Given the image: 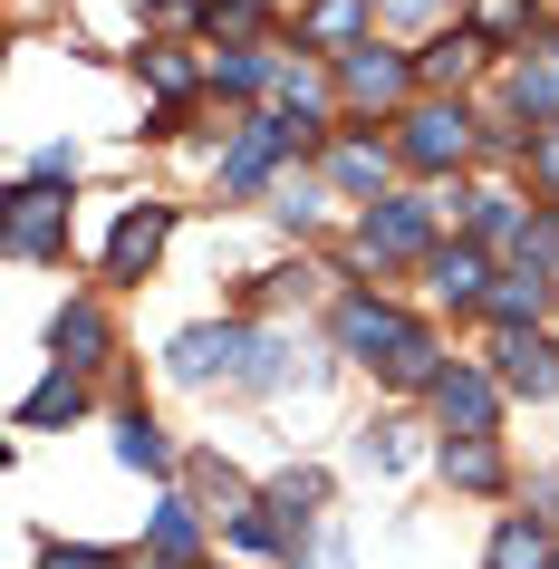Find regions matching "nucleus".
Segmentation results:
<instances>
[{"label":"nucleus","instance_id":"obj_1","mask_svg":"<svg viewBox=\"0 0 559 569\" xmlns=\"http://www.w3.org/2000/svg\"><path fill=\"white\" fill-rule=\"evenodd\" d=\"M338 348H309L299 329H270V319H193V329L164 338V377L193 396H319Z\"/></svg>","mask_w":559,"mask_h":569},{"label":"nucleus","instance_id":"obj_2","mask_svg":"<svg viewBox=\"0 0 559 569\" xmlns=\"http://www.w3.org/2000/svg\"><path fill=\"white\" fill-rule=\"evenodd\" d=\"M435 241H443V193H435V183H396L386 203L357 212L348 270H338V280H367V270H425V261H435Z\"/></svg>","mask_w":559,"mask_h":569},{"label":"nucleus","instance_id":"obj_3","mask_svg":"<svg viewBox=\"0 0 559 569\" xmlns=\"http://www.w3.org/2000/svg\"><path fill=\"white\" fill-rule=\"evenodd\" d=\"M386 136H396V164H406L415 183H435V193L482 164V107H472V97H415Z\"/></svg>","mask_w":559,"mask_h":569},{"label":"nucleus","instance_id":"obj_4","mask_svg":"<svg viewBox=\"0 0 559 569\" xmlns=\"http://www.w3.org/2000/svg\"><path fill=\"white\" fill-rule=\"evenodd\" d=\"M415 329H425V319H415L406 300H386L377 280H338V290H328V348L348 367H386Z\"/></svg>","mask_w":559,"mask_h":569},{"label":"nucleus","instance_id":"obj_5","mask_svg":"<svg viewBox=\"0 0 559 569\" xmlns=\"http://www.w3.org/2000/svg\"><path fill=\"white\" fill-rule=\"evenodd\" d=\"M290 164H299V126L280 117V107H251V117L222 136V154H212V193H222V203H251V193H270Z\"/></svg>","mask_w":559,"mask_h":569},{"label":"nucleus","instance_id":"obj_6","mask_svg":"<svg viewBox=\"0 0 559 569\" xmlns=\"http://www.w3.org/2000/svg\"><path fill=\"white\" fill-rule=\"evenodd\" d=\"M425 97V78H415V49H386V39H367V49H348L338 59V117L348 126H396Z\"/></svg>","mask_w":559,"mask_h":569},{"label":"nucleus","instance_id":"obj_7","mask_svg":"<svg viewBox=\"0 0 559 569\" xmlns=\"http://www.w3.org/2000/svg\"><path fill=\"white\" fill-rule=\"evenodd\" d=\"M443 212H453V232L463 241H482V251H511V261H521V241H530V222H540V203H530L521 183H453V193H443Z\"/></svg>","mask_w":559,"mask_h":569},{"label":"nucleus","instance_id":"obj_8","mask_svg":"<svg viewBox=\"0 0 559 569\" xmlns=\"http://www.w3.org/2000/svg\"><path fill=\"white\" fill-rule=\"evenodd\" d=\"M319 174H328V193H338V203H386V193H396V174H406V164H396V136H377V126H338V146L319 154Z\"/></svg>","mask_w":559,"mask_h":569},{"label":"nucleus","instance_id":"obj_9","mask_svg":"<svg viewBox=\"0 0 559 569\" xmlns=\"http://www.w3.org/2000/svg\"><path fill=\"white\" fill-rule=\"evenodd\" d=\"M0 222H10V261H20V270L68 261V193H49V183H20V174H10V203H0Z\"/></svg>","mask_w":559,"mask_h":569},{"label":"nucleus","instance_id":"obj_10","mask_svg":"<svg viewBox=\"0 0 559 569\" xmlns=\"http://www.w3.org/2000/svg\"><path fill=\"white\" fill-rule=\"evenodd\" d=\"M164 241H174V203H164V193H136V203L117 212V232H107V280H117V290L154 280Z\"/></svg>","mask_w":559,"mask_h":569},{"label":"nucleus","instance_id":"obj_11","mask_svg":"<svg viewBox=\"0 0 559 569\" xmlns=\"http://www.w3.org/2000/svg\"><path fill=\"white\" fill-rule=\"evenodd\" d=\"M501 406H511V396H501V377L482 358H453V367H443V387L425 396V416H435L443 435H501Z\"/></svg>","mask_w":559,"mask_h":569},{"label":"nucleus","instance_id":"obj_12","mask_svg":"<svg viewBox=\"0 0 559 569\" xmlns=\"http://www.w3.org/2000/svg\"><path fill=\"white\" fill-rule=\"evenodd\" d=\"M492 280H501V261L482 251V241H435V261H425V300L435 309H453V319H482V300H492Z\"/></svg>","mask_w":559,"mask_h":569},{"label":"nucleus","instance_id":"obj_13","mask_svg":"<svg viewBox=\"0 0 559 569\" xmlns=\"http://www.w3.org/2000/svg\"><path fill=\"white\" fill-rule=\"evenodd\" d=\"M511 406H559V329H521V338H492V358Z\"/></svg>","mask_w":559,"mask_h":569},{"label":"nucleus","instance_id":"obj_14","mask_svg":"<svg viewBox=\"0 0 559 569\" xmlns=\"http://www.w3.org/2000/svg\"><path fill=\"white\" fill-rule=\"evenodd\" d=\"M49 367H78V377H107L117 367V319H107V300H59V319H49Z\"/></svg>","mask_w":559,"mask_h":569},{"label":"nucleus","instance_id":"obj_15","mask_svg":"<svg viewBox=\"0 0 559 569\" xmlns=\"http://www.w3.org/2000/svg\"><path fill=\"white\" fill-rule=\"evenodd\" d=\"M377 39V0H299L290 20V49H309V59H348V49H367Z\"/></svg>","mask_w":559,"mask_h":569},{"label":"nucleus","instance_id":"obj_16","mask_svg":"<svg viewBox=\"0 0 559 569\" xmlns=\"http://www.w3.org/2000/svg\"><path fill=\"white\" fill-rule=\"evenodd\" d=\"M482 319H492V338L550 329V319H559V280H550V270H521V261H511V270L492 280V300H482Z\"/></svg>","mask_w":559,"mask_h":569},{"label":"nucleus","instance_id":"obj_17","mask_svg":"<svg viewBox=\"0 0 559 569\" xmlns=\"http://www.w3.org/2000/svg\"><path fill=\"white\" fill-rule=\"evenodd\" d=\"M501 117L530 126V136H540V126H559V59H550V39L501 68Z\"/></svg>","mask_w":559,"mask_h":569},{"label":"nucleus","instance_id":"obj_18","mask_svg":"<svg viewBox=\"0 0 559 569\" xmlns=\"http://www.w3.org/2000/svg\"><path fill=\"white\" fill-rule=\"evenodd\" d=\"M203 521H212V511L193 502L183 482H164V492H154V511H146V550H154V560H183V569H203V540H212Z\"/></svg>","mask_w":559,"mask_h":569},{"label":"nucleus","instance_id":"obj_19","mask_svg":"<svg viewBox=\"0 0 559 569\" xmlns=\"http://www.w3.org/2000/svg\"><path fill=\"white\" fill-rule=\"evenodd\" d=\"M435 473L453 492H472V502H492V492H511V453H501V435H443Z\"/></svg>","mask_w":559,"mask_h":569},{"label":"nucleus","instance_id":"obj_20","mask_svg":"<svg viewBox=\"0 0 559 569\" xmlns=\"http://www.w3.org/2000/svg\"><path fill=\"white\" fill-rule=\"evenodd\" d=\"M88 416H97V377H78V367H49L20 396V435H59V425H88Z\"/></svg>","mask_w":559,"mask_h":569},{"label":"nucleus","instance_id":"obj_21","mask_svg":"<svg viewBox=\"0 0 559 569\" xmlns=\"http://www.w3.org/2000/svg\"><path fill=\"white\" fill-rule=\"evenodd\" d=\"M107 445H117L126 473H154V482H183V445L164 435V425L146 416V406H117V425H107Z\"/></svg>","mask_w":559,"mask_h":569},{"label":"nucleus","instance_id":"obj_22","mask_svg":"<svg viewBox=\"0 0 559 569\" xmlns=\"http://www.w3.org/2000/svg\"><path fill=\"white\" fill-rule=\"evenodd\" d=\"M482 68H492V49H482L472 30H435L425 49H415V78H425V97H463Z\"/></svg>","mask_w":559,"mask_h":569},{"label":"nucleus","instance_id":"obj_23","mask_svg":"<svg viewBox=\"0 0 559 569\" xmlns=\"http://www.w3.org/2000/svg\"><path fill=\"white\" fill-rule=\"evenodd\" d=\"M328 212H338V193H328V174H319V164H290V174L270 183V222H280V232L319 241V232H328Z\"/></svg>","mask_w":559,"mask_h":569},{"label":"nucleus","instance_id":"obj_24","mask_svg":"<svg viewBox=\"0 0 559 569\" xmlns=\"http://www.w3.org/2000/svg\"><path fill=\"white\" fill-rule=\"evenodd\" d=\"M550 560H559V521H540V511H501L482 540V569H550Z\"/></svg>","mask_w":559,"mask_h":569},{"label":"nucleus","instance_id":"obj_25","mask_svg":"<svg viewBox=\"0 0 559 569\" xmlns=\"http://www.w3.org/2000/svg\"><path fill=\"white\" fill-rule=\"evenodd\" d=\"M136 78L154 88V107H193V97H203V78H212V59L174 49V39H146V49H136Z\"/></svg>","mask_w":559,"mask_h":569},{"label":"nucleus","instance_id":"obj_26","mask_svg":"<svg viewBox=\"0 0 559 569\" xmlns=\"http://www.w3.org/2000/svg\"><path fill=\"white\" fill-rule=\"evenodd\" d=\"M443 367H453V348H443V329L425 319V329H415L406 348L377 367V387H386V396H435V387H443Z\"/></svg>","mask_w":559,"mask_h":569},{"label":"nucleus","instance_id":"obj_27","mask_svg":"<svg viewBox=\"0 0 559 569\" xmlns=\"http://www.w3.org/2000/svg\"><path fill=\"white\" fill-rule=\"evenodd\" d=\"M183 492L212 511V521H232V511H251L261 502V482L241 473V463H222V453H183Z\"/></svg>","mask_w":559,"mask_h":569},{"label":"nucleus","instance_id":"obj_28","mask_svg":"<svg viewBox=\"0 0 559 569\" xmlns=\"http://www.w3.org/2000/svg\"><path fill=\"white\" fill-rule=\"evenodd\" d=\"M319 280H328L319 261H280V270H251V280H241V319H270V309H309V300H319Z\"/></svg>","mask_w":559,"mask_h":569},{"label":"nucleus","instance_id":"obj_29","mask_svg":"<svg viewBox=\"0 0 559 569\" xmlns=\"http://www.w3.org/2000/svg\"><path fill=\"white\" fill-rule=\"evenodd\" d=\"M203 97H232L241 117H251V107H270V49H212Z\"/></svg>","mask_w":559,"mask_h":569},{"label":"nucleus","instance_id":"obj_30","mask_svg":"<svg viewBox=\"0 0 559 569\" xmlns=\"http://www.w3.org/2000/svg\"><path fill=\"white\" fill-rule=\"evenodd\" d=\"M482 49H501V59H521V39L540 30V0H472V20H463Z\"/></svg>","mask_w":559,"mask_h":569},{"label":"nucleus","instance_id":"obj_31","mask_svg":"<svg viewBox=\"0 0 559 569\" xmlns=\"http://www.w3.org/2000/svg\"><path fill=\"white\" fill-rule=\"evenodd\" d=\"M203 49H280L261 0H212L203 10Z\"/></svg>","mask_w":559,"mask_h":569},{"label":"nucleus","instance_id":"obj_32","mask_svg":"<svg viewBox=\"0 0 559 569\" xmlns=\"http://www.w3.org/2000/svg\"><path fill=\"white\" fill-rule=\"evenodd\" d=\"M406 435H415V425L406 416H367V425H357V463H367V473H406Z\"/></svg>","mask_w":559,"mask_h":569},{"label":"nucleus","instance_id":"obj_33","mask_svg":"<svg viewBox=\"0 0 559 569\" xmlns=\"http://www.w3.org/2000/svg\"><path fill=\"white\" fill-rule=\"evenodd\" d=\"M521 174H530V193H540V203L559 212V126H540V136H530V154H521Z\"/></svg>","mask_w":559,"mask_h":569},{"label":"nucleus","instance_id":"obj_34","mask_svg":"<svg viewBox=\"0 0 559 569\" xmlns=\"http://www.w3.org/2000/svg\"><path fill=\"white\" fill-rule=\"evenodd\" d=\"M78 164H88V154H78V146L59 136V146H39L30 164H20V183H49V193H68V183H78Z\"/></svg>","mask_w":559,"mask_h":569},{"label":"nucleus","instance_id":"obj_35","mask_svg":"<svg viewBox=\"0 0 559 569\" xmlns=\"http://www.w3.org/2000/svg\"><path fill=\"white\" fill-rule=\"evenodd\" d=\"M521 270H550L559 280V212L540 203V222H530V241H521Z\"/></svg>","mask_w":559,"mask_h":569},{"label":"nucleus","instance_id":"obj_36","mask_svg":"<svg viewBox=\"0 0 559 569\" xmlns=\"http://www.w3.org/2000/svg\"><path fill=\"white\" fill-rule=\"evenodd\" d=\"M203 10H212V0H146V30H183V20L203 30Z\"/></svg>","mask_w":559,"mask_h":569},{"label":"nucleus","instance_id":"obj_37","mask_svg":"<svg viewBox=\"0 0 559 569\" xmlns=\"http://www.w3.org/2000/svg\"><path fill=\"white\" fill-rule=\"evenodd\" d=\"M521 511H540V521H559V473H530V482H521Z\"/></svg>","mask_w":559,"mask_h":569},{"label":"nucleus","instance_id":"obj_38","mask_svg":"<svg viewBox=\"0 0 559 569\" xmlns=\"http://www.w3.org/2000/svg\"><path fill=\"white\" fill-rule=\"evenodd\" d=\"M435 10H443V0H377V20H396V30H425Z\"/></svg>","mask_w":559,"mask_h":569},{"label":"nucleus","instance_id":"obj_39","mask_svg":"<svg viewBox=\"0 0 559 569\" xmlns=\"http://www.w3.org/2000/svg\"><path fill=\"white\" fill-rule=\"evenodd\" d=\"M550 59H559V30H550Z\"/></svg>","mask_w":559,"mask_h":569},{"label":"nucleus","instance_id":"obj_40","mask_svg":"<svg viewBox=\"0 0 559 569\" xmlns=\"http://www.w3.org/2000/svg\"><path fill=\"white\" fill-rule=\"evenodd\" d=\"M550 569H559V560H550Z\"/></svg>","mask_w":559,"mask_h":569}]
</instances>
